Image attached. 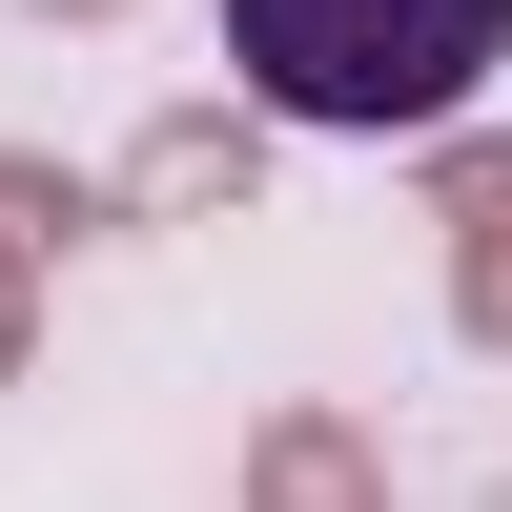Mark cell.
<instances>
[{"label": "cell", "instance_id": "cell-5", "mask_svg": "<svg viewBox=\"0 0 512 512\" xmlns=\"http://www.w3.org/2000/svg\"><path fill=\"white\" fill-rule=\"evenodd\" d=\"M82 226H103V185H82L62 144H0V390L41 369V267H62Z\"/></svg>", "mask_w": 512, "mask_h": 512}, {"label": "cell", "instance_id": "cell-3", "mask_svg": "<svg viewBox=\"0 0 512 512\" xmlns=\"http://www.w3.org/2000/svg\"><path fill=\"white\" fill-rule=\"evenodd\" d=\"M431 226H451V328L512 369V144L492 123H431Z\"/></svg>", "mask_w": 512, "mask_h": 512}, {"label": "cell", "instance_id": "cell-6", "mask_svg": "<svg viewBox=\"0 0 512 512\" xmlns=\"http://www.w3.org/2000/svg\"><path fill=\"white\" fill-rule=\"evenodd\" d=\"M21 21H123V0H21Z\"/></svg>", "mask_w": 512, "mask_h": 512}, {"label": "cell", "instance_id": "cell-2", "mask_svg": "<svg viewBox=\"0 0 512 512\" xmlns=\"http://www.w3.org/2000/svg\"><path fill=\"white\" fill-rule=\"evenodd\" d=\"M103 205L123 226H246V205H267V103H164Z\"/></svg>", "mask_w": 512, "mask_h": 512}, {"label": "cell", "instance_id": "cell-1", "mask_svg": "<svg viewBox=\"0 0 512 512\" xmlns=\"http://www.w3.org/2000/svg\"><path fill=\"white\" fill-rule=\"evenodd\" d=\"M512 62V0H226V82L308 144H431Z\"/></svg>", "mask_w": 512, "mask_h": 512}, {"label": "cell", "instance_id": "cell-4", "mask_svg": "<svg viewBox=\"0 0 512 512\" xmlns=\"http://www.w3.org/2000/svg\"><path fill=\"white\" fill-rule=\"evenodd\" d=\"M246 512H390V431H369V410H328V390L246 410Z\"/></svg>", "mask_w": 512, "mask_h": 512}]
</instances>
